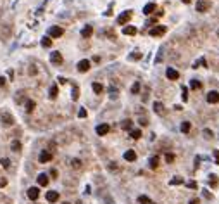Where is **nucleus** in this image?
<instances>
[{
  "label": "nucleus",
  "mask_w": 219,
  "mask_h": 204,
  "mask_svg": "<svg viewBox=\"0 0 219 204\" xmlns=\"http://www.w3.org/2000/svg\"><path fill=\"white\" fill-rule=\"evenodd\" d=\"M181 97H183V102L188 101V88H186V87H183V88H181Z\"/></svg>",
  "instance_id": "29"
},
{
  "label": "nucleus",
  "mask_w": 219,
  "mask_h": 204,
  "mask_svg": "<svg viewBox=\"0 0 219 204\" xmlns=\"http://www.w3.org/2000/svg\"><path fill=\"white\" fill-rule=\"evenodd\" d=\"M91 88H93V92H95V93H102V92H104V85H102V83H93V85H91Z\"/></svg>",
  "instance_id": "21"
},
{
  "label": "nucleus",
  "mask_w": 219,
  "mask_h": 204,
  "mask_svg": "<svg viewBox=\"0 0 219 204\" xmlns=\"http://www.w3.org/2000/svg\"><path fill=\"white\" fill-rule=\"evenodd\" d=\"M181 132H183V133H188L190 132V123L188 121H183V123H181Z\"/></svg>",
  "instance_id": "28"
},
{
  "label": "nucleus",
  "mask_w": 219,
  "mask_h": 204,
  "mask_svg": "<svg viewBox=\"0 0 219 204\" xmlns=\"http://www.w3.org/2000/svg\"><path fill=\"white\" fill-rule=\"evenodd\" d=\"M190 204H199V201H197V199H191V201H190Z\"/></svg>",
  "instance_id": "48"
},
{
  "label": "nucleus",
  "mask_w": 219,
  "mask_h": 204,
  "mask_svg": "<svg viewBox=\"0 0 219 204\" xmlns=\"http://www.w3.org/2000/svg\"><path fill=\"white\" fill-rule=\"evenodd\" d=\"M166 76H168L169 80H178L179 73L176 71V69H173V68H168V69H166Z\"/></svg>",
  "instance_id": "13"
},
{
  "label": "nucleus",
  "mask_w": 219,
  "mask_h": 204,
  "mask_svg": "<svg viewBox=\"0 0 219 204\" xmlns=\"http://www.w3.org/2000/svg\"><path fill=\"white\" fill-rule=\"evenodd\" d=\"M130 135H131V138L138 140L140 137H141V130H131V132H130Z\"/></svg>",
  "instance_id": "23"
},
{
  "label": "nucleus",
  "mask_w": 219,
  "mask_h": 204,
  "mask_svg": "<svg viewBox=\"0 0 219 204\" xmlns=\"http://www.w3.org/2000/svg\"><path fill=\"white\" fill-rule=\"evenodd\" d=\"M218 33H219V31H218Z\"/></svg>",
  "instance_id": "50"
},
{
  "label": "nucleus",
  "mask_w": 219,
  "mask_h": 204,
  "mask_svg": "<svg viewBox=\"0 0 219 204\" xmlns=\"http://www.w3.org/2000/svg\"><path fill=\"white\" fill-rule=\"evenodd\" d=\"M131 16H133V14H131V10H124L119 17H117V24H126V23L131 19Z\"/></svg>",
  "instance_id": "4"
},
{
  "label": "nucleus",
  "mask_w": 219,
  "mask_h": 204,
  "mask_svg": "<svg viewBox=\"0 0 219 204\" xmlns=\"http://www.w3.org/2000/svg\"><path fill=\"white\" fill-rule=\"evenodd\" d=\"M214 156H216V163L219 164V151H214Z\"/></svg>",
  "instance_id": "44"
},
{
  "label": "nucleus",
  "mask_w": 219,
  "mask_h": 204,
  "mask_svg": "<svg viewBox=\"0 0 219 204\" xmlns=\"http://www.w3.org/2000/svg\"><path fill=\"white\" fill-rule=\"evenodd\" d=\"M131 125H133L131 119H124V121L121 123V128H123V130H131Z\"/></svg>",
  "instance_id": "22"
},
{
  "label": "nucleus",
  "mask_w": 219,
  "mask_h": 204,
  "mask_svg": "<svg viewBox=\"0 0 219 204\" xmlns=\"http://www.w3.org/2000/svg\"><path fill=\"white\" fill-rule=\"evenodd\" d=\"M47 201H49V203H57V201H59V192L49 190V192H47Z\"/></svg>",
  "instance_id": "12"
},
{
  "label": "nucleus",
  "mask_w": 219,
  "mask_h": 204,
  "mask_svg": "<svg viewBox=\"0 0 219 204\" xmlns=\"http://www.w3.org/2000/svg\"><path fill=\"white\" fill-rule=\"evenodd\" d=\"M36 180H38V185H41V187H47V185H49V176L45 173H40Z\"/></svg>",
  "instance_id": "15"
},
{
  "label": "nucleus",
  "mask_w": 219,
  "mask_h": 204,
  "mask_svg": "<svg viewBox=\"0 0 219 204\" xmlns=\"http://www.w3.org/2000/svg\"><path fill=\"white\" fill-rule=\"evenodd\" d=\"M154 111L157 112V114H160V116L164 114V106H162V102H155V104H154Z\"/></svg>",
  "instance_id": "18"
},
{
  "label": "nucleus",
  "mask_w": 219,
  "mask_h": 204,
  "mask_svg": "<svg viewBox=\"0 0 219 204\" xmlns=\"http://www.w3.org/2000/svg\"><path fill=\"white\" fill-rule=\"evenodd\" d=\"M50 61H52V64H55V66L62 64V54L60 52H52L50 54Z\"/></svg>",
  "instance_id": "5"
},
{
  "label": "nucleus",
  "mask_w": 219,
  "mask_h": 204,
  "mask_svg": "<svg viewBox=\"0 0 219 204\" xmlns=\"http://www.w3.org/2000/svg\"><path fill=\"white\" fill-rule=\"evenodd\" d=\"M12 149H14L16 152H17V151H21V142H17V140H16V142H12Z\"/></svg>",
  "instance_id": "35"
},
{
  "label": "nucleus",
  "mask_w": 219,
  "mask_h": 204,
  "mask_svg": "<svg viewBox=\"0 0 219 204\" xmlns=\"http://www.w3.org/2000/svg\"><path fill=\"white\" fill-rule=\"evenodd\" d=\"M50 175H52V176L55 178V176H57V170H52V171H50Z\"/></svg>",
  "instance_id": "47"
},
{
  "label": "nucleus",
  "mask_w": 219,
  "mask_h": 204,
  "mask_svg": "<svg viewBox=\"0 0 219 204\" xmlns=\"http://www.w3.org/2000/svg\"><path fill=\"white\" fill-rule=\"evenodd\" d=\"M181 2H185V4H190V2H191V0H181Z\"/></svg>",
  "instance_id": "49"
},
{
  "label": "nucleus",
  "mask_w": 219,
  "mask_h": 204,
  "mask_svg": "<svg viewBox=\"0 0 219 204\" xmlns=\"http://www.w3.org/2000/svg\"><path fill=\"white\" fill-rule=\"evenodd\" d=\"M78 97H80V88L74 85L73 87V101H78Z\"/></svg>",
  "instance_id": "27"
},
{
  "label": "nucleus",
  "mask_w": 219,
  "mask_h": 204,
  "mask_svg": "<svg viewBox=\"0 0 219 204\" xmlns=\"http://www.w3.org/2000/svg\"><path fill=\"white\" fill-rule=\"evenodd\" d=\"M0 119H2L4 125H7V126L14 123V118H12V114H10V112H2V118H0Z\"/></svg>",
  "instance_id": "11"
},
{
  "label": "nucleus",
  "mask_w": 219,
  "mask_h": 204,
  "mask_svg": "<svg viewBox=\"0 0 219 204\" xmlns=\"http://www.w3.org/2000/svg\"><path fill=\"white\" fill-rule=\"evenodd\" d=\"M4 85H5V78H4V76H0V87H4Z\"/></svg>",
  "instance_id": "45"
},
{
  "label": "nucleus",
  "mask_w": 219,
  "mask_h": 204,
  "mask_svg": "<svg viewBox=\"0 0 219 204\" xmlns=\"http://www.w3.org/2000/svg\"><path fill=\"white\" fill-rule=\"evenodd\" d=\"M186 185H188L190 189H197V182H188Z\"/></svg>",
  "instance_id": "42"
},
{
  "label": "nucleus",
  "mask_w": 219,
  "mask_h": 204,
  "mask_svg": "<svg viewBox=\"0 0 219 204\" xmlns=\"http://www.w3.org/2000/svg\"><path fill=\"white\" fill-rule=\"evenodd\" d=\"M0 164H2V168H5V170H7V168L10 166V161L7 159V157H4V159H0Z\"/></svg>",
  "instance_id": "32"
},
{
  "label": "nucleus",
  "mask_w": 219,
  "mask_h": 204,
  "mask_svg": "<svg viewBox=\"0 0 219 204\" xmlns=\"http://www.w3.org/2000/svg\"><path fill=\"white\" fill-rule=\"evenodd\" d=\"M62 35H64V30L60 26H50L49 28V36H52V38H60Z\"/></svg>",
  "instance_id": "1"
},
{
  "label": "nucleus",
  "mask_w": 219,
  "mask_h": 204,
  "mask_svg": "<svg viewBox=\"0 0 219 204\" xmlns=\"http://www.w3.org/2000/svg\"><path fill=\"white\" fill-rule=\"evenodd\" d=\"M123 33L133 36V35H136V28H135V26H124V28H123Z\"/></svg>",
  "instance_id": "16"
},
{
  "label": "nucleus",
  "mask_w": 219,
  "mask_h": 204,
  "mask_svg": "<svg viewBox=\"0 0 219 204\" xmlns=\"http://www.w3.org/2000/svg\"><path fill=\"white\" fill-rule=\"evenodd\" d=\"M38 195H40L38 187H30V189H28V197H30L31 201H36V199H38Z\"/></svg>",
  "instance_id": "9"
},
{
  "label": "nucleus",
  "mask_w": 219,
  "mask_h": 204,
  "mask_svg": "<svg viewBox=\"0 0 219 204\" xmlns=\"http://www.w3.org/2000/svg\"><path fill=\"white\" fill-rule=\"evenodd\" d=\"M157 164H159V157L155 156V157H150V168H157Z\"/></svg>",
  "instance_id": "31"
},
{
  "label": "nucleus",
  "mask_w": 219,
  "mask_h": 204,
  "mask_svg": "<svg viewBox=\"0 0 219 204\" xmlns=\"http://www.w3.org/2000/svg\"><path fill=\"white\" fill-rule=\"evenodd\" d=\"M110 130V126L107 125V123H102V125H99L97 126V135H100V137H104V135H107Z\"/></svg>",
  "instance_id": "6"
},
{
  "label": "nucleus",
  "mask_w": 219,
  "mask_h": 204,
  "mask_svg": "<svg viewBox=\"0 0 219 204\" xmlns=\"http://www.w3.org/2000/svg\"><path fill=\"white\" fill-rule=\"evenodd\" d=\"M73 168H76V170L81 168V161H80V159H73Z\"/></svg>",
  "instance_id": "37"
},
{
  "label": "nucleus",
  "mask_w": 219,
  "mask_h": 204,
  "mask_svg": "<svg viewBox=\"0 0 219 204\" xmlns=\"http://www.w3.org/2000/svg\"><path fill=\"white\" fill-rule=\"evenodd\" d=\"M138 92H140V83L136 82L133 87H131V93H138Z\"/></svg>",
  "instance_id": "33"
},
{
  "label": "nucleus",
  "mask_w": 219,
  "mask_h": 204,
  "mask_svg": "<svg viewBox=\"0 0 219 204\" xmlns=\"http://www.w3.org/2000/svg\"><path fill=\"white\" fill-rule=\"evenodd\" d=\"M35 107H36L35 101H28V102H26V111H28V112H31L33 109H35Z\"/></svg>",
  "instance_id": "25"
},
{
  "label": "nucleus",
  "mask_w": 219,
  "mask_h": 204,
  "mask_svg": "<svg viewBox=\"0 0 219 204\" xmlns=\"http://www.w3.org/2000/svg\"><path fill=\"white\" fill-rule=\"evenodd\" d=\"M190 87L197 90V88H200V87H202V83H200L199 80H191V82H190Z\"/></svg>",
  "instance_id": "30"
},
{
  "label": "nucleus",
  "mask_w": 219,
  "mask_h": 204,
  "mask_svg": "<svg viewBox=\"0 0 219 204\" xmlns=\"http://www.w3.org/2000/svg\"><path fill=\"white\" fill-rule=\"evenodd\" d=\"M154 10H155V4H147V5L143 7V14H147V16H149V14H152Z\"/></svg>",
  "instance_id": "19"
},
{
  "label": "nucleus",
  "mask_w": 219,
  "mask_h": 204,
  "mask_svg": "<svg viewBox=\"0 0 219 204\" xmlns=\"http://www.w3.org/2000/svg\"><path fill=\"white\" fill-rule=\"evenodd\" d=\"M130 59H131V61H136V59H141V54H140V52H135V54H131V55H130Z\"/></svg>",
  "instance_id": "34"
},
{
  "label": "nucleus",
  "mask_w": 219,
  "mask_h": 204,
  "mask_svg": "<svg viewBox=\"0 0 219 204\" xmlns=\"http://www.w3.org/2000/svg\"><path fill=\"white\" fill-rule=\"evenodd\" d=\"M38 161H40V163H49V161H52V152H49V151H41L40 156H38Z\"/></svg>",
  "instance_id": "7"
},
{
  "label": "nucleus",
  "mask_w": 219,
  "mask_h": 204,
  "mask_svg": "<svg viewBox=\"0 0 219 204\" xmlns=\"http://www.w3.org/2000/svg\"><path fill=\"white\" fill-rule=\"evenodd\" d=\"M41 47H45V49L52 47V38H50V36H43V38H41Z\"/></svg>",
  "instance_id": "20"
},
{
  "label": "nucleus",
  "mask_w": 219,
  "mask_h": 204,
  "mask_svg": "<svg viewBox=\"0 0 219 204\" xmlns=\"http://www.w3.org/2000/svg\"><path fill=\"white\" fill-rule=\"evenodd\" d=\"M178 184H183V178H173V180H171V185H178Z\"/></svg>",
  "instance_id": "36"
},
{
  "label": "nucleus",
  "mask_w": 219,
  "mask_h": 204,
  "mask_svg": "<svg viewBox=\"0 0 219 204\" xmlns=\"http://www.w3.org/2000/svg\"><path fill=\"white\" fill-rule=\"evenodd\" d=\"M209 184H212V185H216V184H218V178H216V175H210Z\"/></svg>",
  "instance_id": "39"
},
{
  "label": "nucleus",
  "mask_w": 219,
  "mask_h": 204,
  "mask_svg": "<svg viewBox=\"0 0 219 204\" xmlns=\"http://www.w3.org/2000/svg\"><path fill=\"white\" fill-rule=\"evenodd\" d=\"M90 69V61L88 59H83V61L78 62V71L80 73H86Z\"/></svg>",
  "instance_id": "10"
},
{
  "label": "nucleus",
  "mask_w": 219,
  "mask_h": 204,
  "mask_svg": "<svg viewBox=\"0 0 219 204\" xmlns=\"http://www.w3.org/2000/svg\"><path fill=\"white\" fill-rule=\"evenodd\" d=\"M7 185V180L5 178H0V187H5Z\"/></svg>",
  "instance_id": "43"
},
{
  "label": "nucleus",
  "mask_w": 219,
  "mask_h": 204,
  "mask_svg": "<svg viewBox=\"0 0 219 204\" xmlns=\"http://www.w3.org/2000/svg\"><path fill=\"white\" fill-rule=\"evenodd\" d=\"M207 102H209V104H218L219 102V92L212 90V92L207 93Z\"/></svg>",
  "instance_id": "8"
},
{
  "label": "nucleus",
  "mask_w": 219,
  "mask_h": 204,
  "mask_svg": "<svg viewBox=\"0 0 219 204\" xmlns=\"http://www.w3.org/2000/svg\"><path fill=\"white\" fill-rule=\"evenodd\" d=\"M124 159H126V161H135V159H136V152H135V151H126V152H124Z\"/></svg>",
  "instance_id": "17"
},
{
  "label": "nucleus",
  "mask_w": 219,
  "mask_h": 204,
  "mask_svg": "<svg viewBox=\"0 0 219 204\" xmlns=\"http://www.w3.org/2000/svg\"><path fill=\"white\" fill-rule=\"evenodd\" d=\"M166 161H168V163H173V161H174V154H166Z\"/></svg>",
  "instance_id": "38"
},
{
  "label": "nucleus",
  "mask_w": 219,
  "mask_h": 204,
  "mask_svg": "<svg viewBox=\"0 0 219 204\" xmlns=\"http://www.w3.org/2000/svg\"><path fill=\"white\" fill-rule=\"evenodd\" d=\"M138 203L140 204H152V201H150L147 195H140V197H138Z\"/></svg>",
  "instance_id": "26"
},
{
  "label": "nucleus",
  "mask_w": 219,
  "mask_h": 204,
  "mask_svg": "<svg viewBox=\"0 0 219 204\" xmlns=\"http://www.w3.org/2000/svg\"><path fill=\"white\" fill-rule=\"evenodd\" d=\"M78 116H80V118H85V116H86V109H83V107H81L80 111H78Z\"/></svg>",
  "instance_id": "40"
},
{
  "label": "nucleus",
  "mask_w": 219,
  "mask_h": 204,
  "mask_svg": "<svg viewBox=\"0 0 219 204\" xmlns=\"http://www.w3.org/2000/svg\"><path fill=\"white\" fill-rule=\"evenodd\" d=\"M147 123H149V121H147V119H145V118H143V119H140V125H141V126H145V125H147Z\"/></svg>",
  "instance_id": "46"
},
{
  "label": "nucleus",
  "mask_w": 219,
  "mask_h": 204,
  "mask_svg": "<svg viewBox=\"0 0 219 204\" xmlns=\"http://www.w3.org/2000/svg\"><path fill=\"white\" fill-rule=\"evenodd\" d=\"M209 9H210V2H207V0H199L197 5H195V10H199V12H207Z\"/></svg>",
  "instance_id": "3"
},
{
  "label": "nucleus",
  "mask_w": 219,
  "mask_h": 204,
  "mask_svg": "<svg viewBox=\"0 0 219 204\" xmlns=\"http://www.w3.org/2000/svg\"><path fill=\"white\" fill-rule=\"evenodd\" d=\"M166 31H168L166 26H154V28L149 31V35H150V36H162Z\"/></svg>",
  "instance_id": "2"
},
{
  "label": "nucleus",
  "mask_w": 219,
  "mask_h": 204,
  "mask_svg": "<svg viewBox=\"0 0 219 204\" xmlns=\"http://www.w3.org/2000/svg\"><path fill=\"white\" fill-rule=\"evenodd\" d=\"M57 92H59V90H57V85H52V87H50V99H55V97H57Z\"/></svg>",
  "instance_id": "24"
},
{
  "label": "nucleus",
  "mask_w": 219,
  "mask_h": 204,
  "mask_svg": "<svg viewBox=\"0 0 219 204\" xmlns=\"http://www.w3.org/2000/svg\"><path fill=\"white\" fill-rule=\"evenodd\" d=\"M204 135H205V138H212V137H214L210 130H204Z\"/></svg>",
  "instance_id": "41"
},
{
  "label": "nucleus",
  "mask_w": 219,
  "mask_h": 204,
  "mask_svg": "<svg viewBox=\"0 0 219 204\" xmlns=\"http://www.w3.org/2000/svg\"><path fill=\"white\" fill-rule=\"evenodd\" d=\"M91 33H93V28H91L90 24H86V26L81 30V36H83V38H90V36H91Z\"/></svg>",
  "instance_id": "14"
}]
</instances>
